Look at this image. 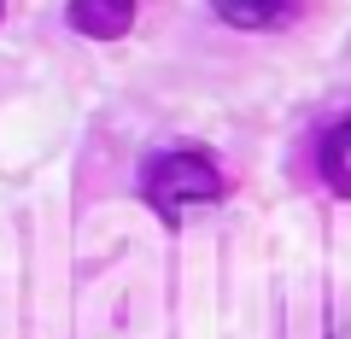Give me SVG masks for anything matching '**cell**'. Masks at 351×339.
<instances>
[{
	"label": "cell",
	"instance_id": "6da1fadb",
	"mask_svg": "<svg viewBox=\"0 0 351 339\" xmlns=\"http://www.w3.org/2000/svg\"><path fill=\"white\" fill-rule=\"evenodd\" d=\"M141 193H147V205L170 228H182V216H193V211H205V205L223 199L228 176L205 158V152L170 147V152H152V158L141 164Z\"/></svg>",
	"mask_w": 351,
	"mask_h": 339
},
{
	"label": "cell",
	"instance_id": "7a4b0ae2",
	"mask_svg": "<svg viewBox=\"0 0 351 339\" xmlns=\"http://www.w3.org/2000/svg\"><path fill=\"white\" fill-rule=\"evenodd\" d=\"M141 0H64V24L76 29L82 41H117L129 36Z\"/></svg>",
	"mask_w": 351,
	"mask_h": 339
},
{
	"label": "cell",
	"instance_id": "3957f363",
	"mask_svg": "<svg viewBox=\"0 0 351 339\" xmlns=\"http://www.w3.org/2000/svg\"><path fill=\"white\" fill-rule=\"evenodd\" d=\"M217 18H223L228 29H246V36H263V29H281L293 24V12H299V0H211Z\"/></svg>",
	"mask_w": 351,
	"mask_h": 339
},
{
	"label": "cell",
	"instance_id": "277c9868",
	"mask_svg": "<svg viewBox=\"0 0 351 339\" xmlns=\"http://www.w3.org/2000/svg\"><path fill=\"white\" fill-rule=\"evenodd\" d=\"M316 170H322L334 199H351V117L334 123V129H322V140H316Z\"/></svg>",
	"mask_w": 351,
	"mask_h": 339
},
{
	"label": "cell",
	"instance_id": "5b68a950",
	"mask_svg": "<svg viewBox=\"0 0 351 339\" xmlns=\"http://www.w3.org/2000/svg\"><path fill=\"white\" fill-rule=\"evenodd\" d=\"M0 18H6V0H0Z\"/></svg>",
	"mask_w": 351,
	"mask_h": 339
}]
</instances>
